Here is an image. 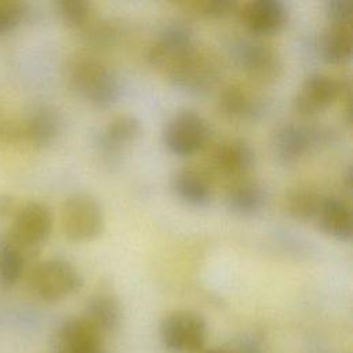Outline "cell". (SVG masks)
I'll use <instances>...</instances> for the list:
<instances>
[{"instance_id":"27","label":"cell","mask_w":353,"mask_h":353,"mask_svg":"<svg viewBox=\"0 0 353 353\" xmlns=\"http://www.w3.org/2000/svg\"><path fill=\"white\" fill-rule=\"evenodd\" d=\"M239 3L234 0H205L196 3L197 12L205 18L223 19L239 11Z\"/></svg>"},{"instance_id":"2","label":"cell","mask_w":353,"mask_h":353,"mask_svg":"<svg viewBox=\"0 0 353 353\" xmlns=\"http://www.w3.org/2000/svg\"><path fill=\"white\" fill-rule=\"evenodd\" d=\"M28 285L40 301L55 303L76 294L83 285V276L68 259L46 258L29 269Z\"/></svg>"},{"instance_id":"23","label":"cell","mask_w":353,"mask_h":353,"mask_svg":"<svg viewBox=\"0 0 353 353\" xmlns=\"http://www.w3.org/2000/svg\"><path fill=\"white\" fill-rule=\"evenodd\" d=\"M30 258L7 230H0V288L17 284L25 274Z\"/></svg>"},{"instance_id":"13","label":"cell","mask_w":353,"mask_h":353,"mask_svg":"<svg viewBox=\"0 0 353 353\" xmlns=\"http://www.w3.org/2000/svg\"><path fill=\"white\" fill-rule=\"evenodd\" d=\"M102 336L83 316H70L57 328L52 353H103Z\"/></svg>"},{"instance_id":"8","label":"cell","mask_w":353,"mask_h":353,"mask_svg":"<svg viewBox=\"0 0 353 353\" xmlns=\"http://www.w3.org/2000/svg\"><path fill=\"white\" fill-rule=\"evenodd\" d=\"M165 148L176 156H192L208 142L210 125L199 112L181 109L172 113L161 131Z\"/></svg>"},{"instance_id":"25","label":"cell","mask_w":353,"mask_h":353,"mask_svg":"<svg viewBox=\"0 0 353 353\" xmlns=\"http://www.w3.org/2000/svg\"><path fill=\"white\" fill-rule=\"evenodd\" d=\"M61 21L74 30H85L94 18V8L85 0H59L55 3Z\"/></svg>"},{"instance_id":"19","label":"cell","mask_w":353,"mask_h":353,"mask_svg":"<svg viewBox=\"0 0 353 353\" xmlns=\"http://www.w3.org/2000/svg\"><path fill=\"white\" fill-rule=\"evenodd\" d=\"M170 188L178 200L192 207H204L212 199V185L207 174L192 165L175 170L170 178Z\"/></svg>"},{"instance_id":"29","label":"cell","mask_w":353,"mask_h":353,"mask_svg":"<svg viewBox=\"0 0 353 353\" xmlns=\"http://www.w3.org/2000/svg\"><path fill=\"white\" fill-rule=\"evenodd\" d=\"M19 203L10 193H0V222L11 221Z\"/></svg>"},{"instance_id":"18","label":"cell","mask_w":353,"mask_h":353,"mask_svg":"<svg viewBox=\"0 0 353 353\" xmlns=\"http://www.w3.org/2000/svg\"><path fill=\"white\" fill-rule=\"evenodd\" d=\"M319 229L339 241H349L353 232L350 204L339 196L324 194L314 218Z\"/></svg>"},{"instance_id":"10","label":"cell","mask_w":353,"mask_h":353,"mask_svg":"<svg viewBox=\"0 0 353 353\" xmlns=\"http://www.w3.org/2000/svg\"><path fill=\"white\" fill-rule=\"evenodd\" d=\"M323 138V131L298 121L279 124L272 135V149L283 164H294L303 159Z\"/></svg>"},{"instance_id":"30","label":"cell","mask_w":353,"mask_h":353,"mask_svg":"<svg viewBox=\"0 0 353 353\" xmlns=\"http://www.w3.org/2000/svg\"><path fill=\"white\" fill-rule=\"evenodd\" d=\"M207 353H221V352H214V350H212V352H207Z\"/></svg>"},{"instance_id":"22","label":"cell","mask_w":353,"mask_h":353,"mask_svg":"<svg viewBox=\"0 0 353 353\" xmlns=\"http://www.w3.org/2000/svg\"><path fill=\"white\" fill-rule=\"evenodd\" d=\"M320 57L332 65L347 62L353 54L352 25L328 23L319 37Z\"/></svg>"},{"instance_id":"17","label":"cell","mask_w":353,"mask_h":353,"mask_svg":"<svg viewBox=\"0 0 353 353\" xmlns=\"http://www.w3.org/2000/svg\"><path fill=\"white\" fill-rule=\"evenodd\" d=\"M219 112L237 121L256 120L265 113V102L261 95L241 84H228L218 95Z\"/></svg>"},{"instance_id":"7","label":"cell","mask_w":353,"mask_h":353,"mask_svg":"<svg viewBox=\"0 0 353 353\" xmlns=\"http://www.w3.org/2000/svg\"><path fill=\"white\" fill-rule=\"evenodd\" d=\"M54 216L51 208L39 200L19 203L7 232L33 256L51 236Z\"/></svg>"},{"instance_id":"28","label":"cell","mask_w":353,"mask_h":353,"mask_svg":"<svg viewBox=\"0 0 353 353\" xmlns=\"http://www.w3.org/2000/svg\"><path fill=\"white\" fill-rule=\"evenodd\" d=\"M324 12L328 19V23L352 25L353 1L352 0H327L324 4Z\"/></svg>"},{"instance_id":"21","label":"cell","mask_w":353,"mask_h":353,"mask_svg":"<svg viewBox=\"0 0 353 353\" xmlns=\"http://www.w3.org/2000/svg\"><path fill=\"white\" fill-rule=\"evenodd\" d=\"M121 305L119 299L109 292L92 295L84 307L83 317L97 328L102 335L114 332L121 323Z\"/></svg>"},{"instance_id":"9","label":"cell","mask_w":353,"mask_h":353,"mask_svg":"<svg viewBox=\"0 0 353 353\" xmlns=\"http://www.w3.org/2000/svg\"><path fill=\"white\" fill-rule=\"evenodd\" d=\"M341 97H350V83L345 77L316 72L301 83L292 97V108L301 116H314Z\"/></svg>"},{"instance_id":"3","label":"cell","mask_w":353,"mask_h":353,"mask_svg":"<svg viewBox=\"0 0 353 353\" xmlns=\"http://www.w3.org/2000/svg\"><path fill=\"white\" fill-rule=\"evenodd\" d=\"M197 50L193 28L181 19L161 26L148 50L149 63L168 74L182 61Z\"/></svg>"},{"instance_id":"20","label":"cell","mask_w":353,"mask_h":353,"mask_svg":"<svg viewBox=\"0 0 353 353\" xmlns=\"http://www.w3.org/2000/svg\"><path fill=\"white\" fill-rule=\"evenodd\" d=\"M266 203V188L248 176L233 181L225 193L226 208L237 216L256 215L265 208Z\"/></svg>"},{"instance_id":"5","label":"cell","mask_w":353,"mask_h":353,"mask_svg":"<svg viewBox=\"0 0 353 353\" xmlns=\"http://www.w3.org/2000/svg\"><path fill=\"white\" fill-rule=\"evenodd\" d=\"M208 325L205 319L188 309H179L165 314L159 324L161 345L172 353H194L207 342Z\"/></svg>"},{"instance_id":"6","label":"cell","mask_w":353,"mask_h":353,"mask_svg":"<svg viewBox=\"0 0 353 353\" xmlns=\"http://www.w3.org/2000/svg\"><path fill=\"white\" fill-rule=\"evenodd\" d=\"M241 70L256 83H274L283 73V58L276 47L261 37H240L232 47Z\"/></svg>"},{"instance_id":"11","label":"cell","mask_w":353,"mask_h":353,"mask_svg":"<svg viewBox=\"0 0 353 353\" xmlns=\"http://www.w3.org/2000/svg\"><path fill=\"white\" fill-rule=\"evenodd\" d=\"M167 77L175 87L189 92L203 94L216 84L219 79V65L211 54L197 48L174 68Z\"/></svg>"},{"instance_id":"26","label":"cell","mask_w":353,"mask_h":353,"mask_svg":"<svg viewBox=\"0 0 353 353\" xmlns=\"http://www.w3.org/2000/svg\"><path fill=\"white\" fill-rule=\"evenodd\" d=\"M29 7L22 1H0V36L17 30L29 17Z\"/></svg>"},{"instance_id":"14","label":"cell","mask_w":353,"mask_h":353,"mask_svg":"<svg viewBox=\"0 0 353 353\" xmlns=\"http://www.w3.org/2000/svg\"><path fill=\"white\" fill-rule=\"evenodd\" d=\"M240 21L254 36L277 33L288 19V7L281 0H251L239 7Z\"/></svg>"},{"instance_id":"24","label":"cell","mask_w":353,"mask_h":353,"mask_svg":"<svg viewBox=\"0 0 353 353\" xmlns=\"http://www.w3.org/2000/svg\"><path fill=\"white\" fill-rule=\"evenodd\" d=\"M323 193L309 185H299L290 189L285 194V210L291 218L301 222L314 221Z\"/></svg>"},{"instance_id":"1","label":"cell","mask_w":353,"mask_h":353,"mask_svg":"<svg viewBox=\"0 0 353 353\" xmlns=\"http://www.w3.org/2000/svg\"><path fill=\"white\" fill-rule=\"evenodd\" d=\"M68 83L74 94L101 109L113 106L121 95L117 76L90 55H79L69 63Z\"/></svg>"},{"instance_id":"16","label":"cell","mask_w":353,"mask_h":353,"mask_svg":"<svg viewBox=\"0 0 353 353\" xmlns=\"http://www.w3.org/2000/svg\"><path fill=\"white\" fill-rule=\"evenodd\" d=\"M63 130L61 113L48 105L33 108L21 125V135L34 148H47L52 145Z\"/></svg>"},{"instance_id":"15","label":"cell","mask_w":353,"mask_h":353,"mask_svg":"<svg viewBox=\"0 0 353 353\" xmlns=\"http://www.w3.org/2000/svg\"><path fill=\"white\" fill-rule=\"evenodd\" d=\"M142 132V124L138 117L123 113L112 117L98 135V148L103 157L110 161L117 159L123 150L135 142Z\"/></svg>"},{"instance_id":"4","label":"cell","mask_w":353,"mask_h":353,"mask_svg":"<svg viewBox=\"0 0 353 353\" xmlns=\"http://www.w3.org/2000/svg\"><path fill=\"white\" fill-rule=\"evenodd\" d=\"M61 229L70 241H88L101 234L105 214L101 203L91 194L77 192L68 196L59 212Z\"/></svg>"},{"instance_id":"12","label":"cell","mask_w":353,"mask_h":353,"mask_svg":"<svg viewBox=\"0 0 353 353\" xmlns=\"http://www.w3.org/2000/svg\"><path fill=\"white\" fill-rule=\"evenodd\" d=\"M256 161L255 150L243 138H226L215 145L210 156L211 168L232 181L245 178Z\"/></svg>"}]
</instances>
